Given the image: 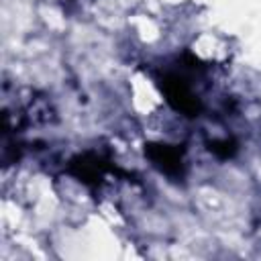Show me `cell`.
Here are the masks:
<instances>
[{
	"label": "cell",
	"instance_id": "cell-1",
	"mask_svg": "<svg viewBox=\"0 0 261 261\" xmlns=\"http://www.w3.org/2000/svg\"><path fill=\"white\" fill-rule=\"evenodd\" d=\"M161 88L165 90V96H167L169 104L175 110H181L188 116H196V112L200 110L198 98L190 92V88L186 86V82L181 77H177V75H165Z\"/></svg>",
	"mask_w": 261,
	"mask_h": 261
},
{
	"label": "cell",
	"instance_id": "cell-2",
	"mask_svg": "<svg viewBox=\"0 0 261 261\" xmlns=\"http://www.w3.org/2000/svg\"><path fill=\"white\" fill-rule=\"evenodd\" d=\"M145 151L151 157V161L161 171H165L167 175H179L181 173L184 161H181V151L177 147H171V145H149Z\"/></svg>",
	"mask_w": 261,
	"mask_h": 261
}]
</instances>
